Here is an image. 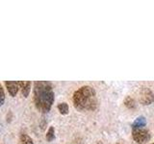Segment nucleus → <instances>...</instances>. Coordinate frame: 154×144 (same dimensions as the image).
Returning a JSON list of instances; mask_svg holds the SVG:
<instances>
[{
  "mask_svg": "<svg viewBox=\"0 0 154 144\" xmlns=\"http://www.w3.org/2000/svg\"><path fill=\"white\" fill-rule=\"evenodd\" d=\"M74 107L79 110H94L97 107V97L94 88L90 86H81L72 97Z\"/></svg>",
  "mask_w": 154,
  "mask_h": 144,
  "instance_id": "2",
  "label": "nucleus"
},
{
  "mask_svg": "<svg viewBox=\"0 0 154 144\" xmlns=\"http://www.w3.org/2000/svg\"><path fill=\"white\" fill-rule=\"evenodd\" d=\"M18 144H34L33 139L26 134H22L19 137Z\"/></svg>",
  "mask_w": 154,
  "mask_h": 144,
  "instance_id": "8",
  "label": "nucleus"
},
{
  "mask_svg": "<svg viewBox=\"0 0 154 144\" xmlns=\"http://www.w3.org/2000/svg\"><path fill=\"white\" fill-rule=\"evenodd\" d=\"M132 137L138 144H144L150 140V134L144 128L132 129Z\"/></svg>",
  "mask_w": 154,
  "mask_h": 144,
  "instance_id": "3",
  "label": "nucleus"
},
{
  "mask_svg": "<svg viewBox=\"0 0 154 144\" xmlns=\"http://www.w3.org/2000/svg\"><path fill=\"white\" fill-rule=\"evenodd\" d=\"M34 103L37 110L42 113L50 110L54 102V91L50 83L45 81H37L34 84Z\"/></svg>",
  "mask_w": 154,
  "mask_h": 144,
  "instance_id": "1",
  "label": "nucleus"
},
{
  "mask_svg": "<svg viewBox=\"0 0 154 144\" xmlns=\"http://www.w3.org/2000/svg\"><path fill=\"white\" fill-rule=\"evenodd\" d=\"M146 125V120L143 116H140L134 121L132 124V129H138V128H143Z\"/></svg>",
  "mask_w": 154,
  "mask_h": 144,
  "instance_id": "7",
  "label": "nucleus"
},
{
  "mask_svg": "<svg viewBox=\"0 0 154 144\" xmlns=\"http://www.w3.org/2000/svg\"><path fill=\"white\" fill-rule=\"evenodd\" d=\"M58 110H59L61 114L66 115V114L69 113V105H67L66 103H61V104L58 105Z\"/></svg>",
  "mask_w": 154,
  "mask_h": 144,
  "instance_id": "9",
  "label": "nucleus"
},
{
  "mask_svg": "<svg viewBox=\"0 0 154 144\" xmlns=\"http://www.w3.org/2000/svg\"><path fill=\"white\" fill-rule=\"evenodd\" d=\"M5 86H6V88L9 91L10 95L12 96V97H14L18 90L20 89V88H19V83L18 82H14V81H6L5 82Z\"/></svg>",
  "mask_w": 154,
  "mask_h": 144,
  "instance_id": "5",
  "label": "nucleus"
},
{
  "mask_svg": "<svg viewBox=\"0 0 154 144\" xmlns=\"http://www.w3.org/2000/svg\"><path fill=\"white\" fill-rule=\"evenodd\" d=\"M4 100H5V93H4V88L1 86V105L4 104Z\"/></svg>",
  "mask_w": 154,
  "mask_h": 144,
  "instance_id": "12",
  "label": "nucleus"
},
{
  "mask_svg": "<svg viewBox=\"0 0 154 144\" xmlns=\"http://www.w3.org/2000/svg\"><path fill=\"white\" fill-rule=\"evenodd\" d=\"M45 138L47 141H52L53 139L55 138V129L54 127H50L49 129H48V131L46 133V136H45Z\"/></svg>",
  "mask_w": 154,
  "mask_h": 144,
  "instance_id": "10",
  "label": "nucleus"
},
{
  "mask_svg": "<svg viewBox=\"0 0 154 144\" xmlns=\"http://www.w3.org/2000/svg\"><path fill=\"white\" fill-rule=\"evenodd\" d=\"M151 144H154V142H153V143H151Z\"/></svg>",
  "mask_w": 154,
  "mask_h": 144,
  "instance_id": "13",
  "label": "nucleus"
},
{
  "mask_svg": "<svg viewBox=\"0 0 154 144\" xmlns=\"http://www.w3.org/2000/svg\"><path fill=\"white\" fill-rule=\"evenodd\" d=\"M139 101L142 105H150L154 101V94L148 88H142L139 92Z\"/></svg>",
  "mask_w": 154,
  "mask_h": 144,
  "instance_id": "4",
  "label": "nucleus"
},
{
  "mask_svg": "<svg viewBox=\"0 0 154 144\" xmlns=\"http://www.w3.org/2000/svg\"><path fill=\"white\" fill-rule=\"evenodd\" d=\"M124 105L126 106L128 109H134L136 107V103H135L134 99L131 97H126V99L124 100Z\"/></svg>",
  "mask_w": 154,
  "mask_h": 144,
  "instance_id": "11",
  "label": "nucleus"
},
{
  "mask_svg": "<svg viewBox=\"0 0 154 144\" xmlns=\"http://www.w3.org/2000/svg\"><path fill=\"white\" fill-rule=\"evenodd\" d=\"M19 88L21 90V94L24 97H28L29 93H30V89H31V82L29 81H19Z\"/></svg>",
  "mask_w": 154,
  "mask_h": 144,
  "instance_id": "6",
  "label": "nucleus"
},
{
  "mask_svg": "<svg viewBox=\"0 0 154 144\" xmlns=\"http://www.w3.org/2000/svg\"></svg>",
  "mask_w": 154,
  "mask_h": 144,
  "instance_id": "14",
  "label": "nucleus"
}]
</instances>
